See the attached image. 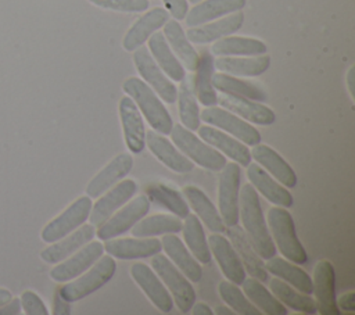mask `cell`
<instances>
[{"label": "cell", "mask_w": 355, "mask_h": 315, "mask_svg": "<svg viewBox=\"0 0 355 315\" xmlns=\"http://www.w3.org/2000/svg\"><path fill=\"white\" fill-rule=\"evenodd\" d=\"M239 221H241L245 236L263 259L276 255L277 250L269 233L258 191L251 183H245L240 187Z\"/></svg>", "instance_id": "6da1fadb"}, {"label": "cell", "mask_w": 355, "mask_h": 315, "mask_svg": "<svg viewBox=\"0 0 355 315\" xmlns=\"http://www.w3.org/2000/svg\"><path fill=\"white\" fill-rule=\"evenodd\" d=\"M122 90L135 101L147 124L158 133L169 135L173 126L172 117L159 96L140 78L129 76L122 83Z\"/></svg>", "instance_id": "7a4b0ae2"}, {"label": "cell", "mask_w": 355, "mask_h": 315, "mask_svg": "<svg viewBox=\"0 0 355 315\" xmlns=\"http://www.w3.org/2000/svg\"><path fill=\"white\" fill-rule=\"evenodd\" d=\"M266 223L276 250L286 259L298 265L308 262V253L297 236L293 215L287 208L279 205L269 208Z\"/></svg>", "instance_id": "3957f363"}, {"label": "cell", "mask_w": 355, "mask_h": 315, "mask_svg": "<svg viewBox=\"0 0 355 315\" xmlns=\"http://www.w3.org/2000/svg\"><path fill=\"white\" fill-rule=\"evenodd\" d=\"M115 271V258L108 254H103L87 271H85L75 279L65 282L64 286H60L58 293L64 300L69 303L83 300L89 294L97 291L104 284H107L114 278Z\"/></svg>", "instance_id": "277c9868"}, {"label": "cell", "mask_w": 355, "mask_h": 315, "mask_svg": "<svg viewBox=\"0 0 355 315\" xmlns=\"http://www.w3.org/2000/svg\"><path fill=\"white\" fill-rule=\"evenodd\" d=\"M171 140L173 144L189 158L193 164L214 172L222 171L226 165V157L216 148L205 143L194 130L184 128L182 124H176L171 129Z\"/></svg>", "instance_id": "5b68a950"}, {"label": "cell", "mask_w": 355, "mask_h": 315, "mask_svg": "<svg viewBox=\"0 0 355 315\" xmlns=\"http://www.w3.org/2000/svg\"><path fill=\"white\" fill-rule=\"evenodd\" d=\"M150 264L153 271L158 275V278L162 280V283L168 289L173 300V305H176L182 314L190 312V308L194 304L197 297L196 290L191 286V282L161 251L151 257Z\"/></svg>", "instance_id": "8992f818"}, {"label": "cell", "mask_w": 355, "mask_h": 315, "mask_svg": "<svg viewBox=\"0 0 355 315\" xmlns=\"http://www.w3.org/2000/svg\"><path fill=\"white\" fill-rule=\"evenodd\" d=\"M150 207L151 203L146 194L133 196L128 203L119 207L110 218L97 226L96 236L98 240L104 241L129 232L136 222L148 214Z\"/></svg>", "instance_id": "52a82bcc"}, {"label": "cell", "mask_w": 355, "mask_h": 315, "mask_svg": "<svg viewBox=\"0 0 355 315\" xmlns=\"http://www.w3.org/2000/svg\"><path fill=\"white\" fill-rule=\"evenodd\" d=\"M200 119L207 125L215 126L232 135L247 146H255L262 140L259 130L252 124L244 121L243 118L223 107H205L202 111H200Z\"/></svg>", "instance_id": "ba28073f"}, {"label": "cell", "mask_w": 355, "mask_h": 315, "mask_svg": "<svg viewBox=\"0 0 355 315\" xmlns=\"http://www.w3.org/2000/svg\"><path fill=\"white\" fill-rule=\"evenodd\" d=\"M92 204V198L87 194L78 197L61 214L44 225L40 232L42 240L50 244L78 229L89 219Z\"/></svg>", "instance_id": "9c48e42d"}, {"label": "cell", "mask_w": 355, "mask_h": 315, "mask_svg": "<svg viewBox=\"0 0 355 315\" xmlns=\"http://www.w3.org/2000/svg\"><path fill=\"white\" fill-rule=\"evenodd\" d=\"M241 168L237 162H226L218 183V210L226 226L239 223V200Z\"/></svg>", "instance_id": "30bf717a"}, {"label": "cell", "mask_w": 355, "mask_h": 315, "mask_svg": "<svg viewBox=\"0 0 355 315\" xmlns=\"http://www.w3.org/2000/svg\"><path fill=\"white\" fill-rule=\"evenodd\" d=\"M133 53V64L141 79L159 96L164 103L173 104L178 97V87L158 67L148 49L140 46Z\"/></svg>", "instance_id": "8fae6325"}, {"label": "cell", "mask_w": 355, "mask_h": 315, "mask_svg": "<svg viewBox=\"0 0 355 315\" xmlns=\"http://www.w3.org/2000/svg\"><path fill=\"white\" fill-rule=\"evenodd\" d=\"M104 254V246L98 240H90L85 246H82L79 250H76L73 254L67 257L58 264H54V266L50 269V278L57 283H65L85 271H87L101 255Z\"/></svg>", "instance_id": "7c38bea8"}, {"label": "cell", "mask_w": 355, "mask_h": 315, "mask_svg": "<svg viewBox=\"0 0 355 315\" xmlns=\"http://www.w3.org/2000/svg\"><path fill=\"white\" fill-rule=\"evenodd\" d=\"M312 294L320 315L341 314L336 303V269L329 259H320L313 268Z\"/></svg>", "instance_id": "4fadbf2b"}, {"label": "cell", "mask_w": 355, "mask_h": 315, "mask_svg": "<svg viewBox=\"0 0 355 315\" xmlns=\"http://www.w3.org/2000/svg\"><path fill=\"white\" fill-rule=\"evenodd\" d=\"M137 183L133 179L123 178L112 187L105 190L103 194L97 197V200L92 204V210L89 214V222L93 226L101 225L107 218H110L119 207L128 203L137 191Z\"/></svg>", "instance_id": "5bb4252c"}, {"label": "cell", "mask_w": 355, "mask_h": 315, "mask_svg": "<svg viewBox=\"0 0 355 315\" xmlns=\"http://www.w3.org/2000/svg\"><path fill=\"white\" fill-rule=\"evenodd\" d=\"M118 114L128 150L140 154L146 147V125L141 112L135 101L126 94L118 103Z\"/></svg>", "instance_id": "9a60e30c"}, {"label": "cell", "mask_w": 355, "mask_h": 315, "mask_svg": "<svg viewBox=\"0 0 355 315\" xmlns=\"http://www.w3.org/2000/svg\"><path fill=\"white\" fill-rule=\"evenodd\" d=\"M130 276L158 311L162 314L172 311L173 300L151 266L143 262H135L130 266Z\"/></svg>", "instance_id": "2e32d148"}, {"label": "cell", "mask_w": 355, "mask_h": 315, "mask_svg": "<svg viewBox=\"0 0 355 315\" xmlns=\"http://www.w3.org/2000/svg\"><path fill=\"white\" fill-rule=\"evenodd\" d=\"M226 237L232 243L233 248L236 250L245 273H248L251 278H255L261 282H268L269 280V272L265 266V259L257 253L248 237L245 236L244 230L239 223L230 225L225 228Z\"/></svg>", "instance_id": "e0dca14e"}, {"label": "cell", "mask_w": 355, "mask_h": 315, "mask_svg": "<svg viewBox=\"0 0 355 315\" xmlns=\"http://www.w3.org/2000/svg\"><path fill=\"white\" fill-rule=\"evenodd\" d=\"M146 146L161 164L176 173H187L194 168L193 161L189 160L166 135L158 133L154 129L146 130Z\"/></svg>", "instance_id": "ac0fdd59"}, {"label": "cell", "mask_w": 355, "mask_h": 315, "mask_svg": "<svg viewBox=\"0 0 355 315\" xmlns=\"http://www.w3.org/2000/svg\"><path fill=\"white\" fill-rule=\"evenodd\" d=\"M104 253L116 259L148 258L162 250L157 237H112L104 240Z\"/></svg>", "instance_id": "d6986e66"}, {"label": "cell", "mask_w": 355, "mask_h": 315, "mask_svg": "<svg viewBox=\"0 0 355 315\" xmlns=\"http://www.w3.org/2000/svg\"><path fill=\"white\" fill-rule=\"evenodd\" d=\"M208 244L211 255L215 258L225 278L240 286L247 278V273L229 239L223 233L212 232L208 237Z\"/></svg>", "instance_id": "ffe728a7"}, {"label": "cell", "mask_w": 355, "mask_h": 315, "mask_svg": "<svg viewBox=\"0 0 355 315\" xmlns=\"http://www.w3.org/2000/svg\"><path fill=\"white\" fill-rule=\"evenodd\" d=\"M133 168V157L130 153H119L111 158L86 185V194L97 198L115 183L126 178Z\"/></svg>", "instance_id": "44dd1931"}, {"label": "cell", "mask_w": 355, "mask_h": 315, "mask_svg": "<svg viewBox=\"0 0 355 315\" xmlns=\"http://www.w3.org/2000/svg\"><path fill=\"white\" fill-rule=\"evenodd\" d=\"M197 132H198V136L205 143L216 148L225 157L237 162L240 167H247L252 161L251 153L247 144L233 137L232 135L211 125H200Z\"/></svg>", "instance_id": "7402d4cb"}, {"label": "cell", "mask_w": 355, "mask_h": 315, "mask_svg": "<svg viewBox=\"0 0 355 315\" xmlns=\"http://www.w3.org/2000/svg\"><path fill=\"white\" fill-rule=\"evenodd\" d=\"M251 147H252L250 150L251 158L259 167H262L269 175H272L276 180H279L287 189L297 186L298 178L295 171L275 148L263 143H258Z\"/></svg>", "instance_id": "603a6c76"}, {"label": "cell", "mask_w": 355, "mask_h": 315, "mask_svg": "<svg viewBox=\"0 0 355 315\" xmlns=\"http://www.w3.org/2000/svg\"><path fill=\"white\" fill-rule=\"evenodd\" d=\"M168 19L169 12L162 7H154L148 11L146 10V12L140 15L125 33L122 39V47L126 51H135L143 46L154 32L159 31Z\"/></svg>", "instance_id": "cb8c5ba5"}, {"label": "cell", "mask_w": 355, "mask_h": 315, "mask_svg": "<svg viewBox=\"0 0 355 315\" xmlns=\"http://www.w3.org/2000/svg\"><path fill=\"white\" fill-rule=\"evenodd\" d=\"M243 22H244V14L240 10V11L227 14L225 17H220L218 19H214L197 26H190L189 31L186 32V36L191 43L207 44L220 37L233 35L243 26Z\"/></svg>", "instance_id": "d4e9b609"}, {"label": "cell", "mask_w": 355, "mask_h": 315, "mask_svg": "<svg viewBox=\"0 0 355 315\" xmlns=\"http://www.w3.org/2000/svg\"><path fill=\"white\" fill-rule=\"evenodd\" d=\"M218 103L220 107L232 111L233 114L239 115L240 118H243L244 121L252 125L266 126V125H272L276 121L275 111L259 101H254L240 96L220 93L218 96Z\"/></svg>", "instance_id": "484cf974"}, {"label": "cell", "mask_w": 355, "mask_h": 315, "mask_svg": "<svg viewBox=\"0 0 355 315\" xmlns=\"http://www.w3.org/2000/svg\"><path fill=\"white\" fill-rule=\"evenodd\" d=\"M247 178L252 187L259 194H262L269 203L284 208H290L293 205L294 198L288 189L284 187L272 175H269L257 162H250L247 165Z\"/></svg>", "instance_id": "4316f807"}, {"label": "cell", "mask_w": 355, "mask_h": 315, "mask_svg": "<svg viewBox=\"0 0 355 315\" xmlns=\"http://www.w3.org/2000/svg\"><path fill=\"white\" fill-rule=\"evenodd\" d=\"M96 236V226L92 223H83L69 235L64 236L62 239L50 243L49 247L42 250L40 258L46 264H58L71 254H73L76 250H79L82 246L89 243Z\"/></svg>", "instance_id": "83f0119b"}, {"label": "cell", "mask_w": 355, "mask_h": 315, "mask_svg": "<svg viewBox=\"0 0 355 315\" xmlns=\"http://www.w3.org/2000/svg\"><path fill=\"white\" fill-rule=\"evenodd\" d=\"M162 250L165 255L183 272V275L193 283H198L202 279L201 264L189 251L184 241L179 239L176 233L162 235L161 239Z\"/></svg>", "instance_id": "f1b7e54d"}, {"label": "cell", "mask_w": 355, "mask_h": 315, "mask_svg": "<svg viewBox=\"0 0 355 315\" xmlns=\"http://www.w3.org/2000/svg\"><path fill=\"white\" fill-rule=\"evenodd\" d=\"M182 194L184 196L190 210L194 211L197 218L201 221V223H204L208 228V230L215 233L225 232L226 225L222 221L218 207H215L211 198L200 187L194 185L184 186Z\"/></svg>", "instance_id": "f546056e"}, {"label": "cell", "mask_w": 355, "mask_h": 315, "mask_svg": "<svg viewBox=\"0 0 355 315\" xmlns=\"http://www.w3.org/2000/svg\"><path fill=\"white\" fill-rule=\"evenodd\" d=\"M214 60L215 58L211 51H202L198 54V61L194 69L196 75L191 80L196 99L204 107L218 104V93L212 85V76L215 74Z\"/></svg>", "instance_id": "4dcf8cb0"}, {"label": "cell", "mask_w": 355, "mask_h": 315, "mask_svg": "<svg viewBox=\"0 0 355 315\" xmlns=\"http://www.w3.org/2000/svg\"><path fill=\"white\" fill-rule=\"evenodd\" d=\"M247 0H201L184 17L186 25L197 26L244 8Z\"/></svg>", "instance_id": "1f68e13d"}, {"label": "cell", "mask_w": 355, "mask_h": 315, "mask_svg": "<svg viewBox=\"0 0 355 315\" xmlns=\"http://www.w3.org/2000/svg\"><path fill=\"white\" fill-rule=\"evenodd\" d=\"M148 51L153 56L158 67L165 72V75L175 82H180L186 78V68L180 60L171 50L168 42L164 37L162 32H154L148 37Z\"/></svg>", "instance_id": "d6a6232c"}, {"label": "cell", "mask_w": 355, "mask_h": 315, "mask_svg": "<svg viewBox=\"0 0 355 315\" xmlns=\"http://www.w3.org/2000/svg\"><path fill=\"white\" fill-rule=\"evenodd\" d=\"M214 65L220 72L234 76H259L269 69L270 57L266 53L259 56L218 57L214 60Z\"/></svg>", "instance_id": "836d02e7"}, {"label": "cell", "mask_w": 355, "mask_h": 315, "mask_svg": "<svg viewBox=\"0 0 355 315\" xmlns=\"http://www.w3.org/2000/svg\"><path fill=\"white\" fill-rule=\"evenodd\" d=\"M268 53V46L255 37L229 35L214 42L211 54L216 57H243Z\"/></svg>", "instance_id": "e575fe53"}, {"label": "cell", "mask_w": 355, "mask_h": 315, "mask_svg": "<svg viewBox=\"0 0 355 315\" xmlns=\"http://www.w3.org/2000/svg\"><path fill=\"white\" fill-rule=\"evenodd\" d=\"M265 266L270 275L305 294H312V278L298 264H294L284 257L273 255L266 259Z\"/></svg>", "instance_id": "d590c367"}, {"label": "cell", "mask_w": 355, "mask_h": 315, "mask_svg": "<svg viewBox=\"0 0 355 315\" xmlns=\"http://www.w3.org/2000/svg\"><path fill=\"white\" fill-rule=\"evenodd\" d=\"M162 28L164 37L168 42L171 50L180 60L184 68H187L189 71H194L198 61V53L193 47L191 42L187 39L186 32L183 31L179 21L168 19Z\"/></svg>", "instance_id": "8d00e7d4"}, {"label": "cell", "mask_w": 355, "mask_h": 315, "mask_svg": "<svg viewBox=\"0 0 355 315\" xmlns=\"http://www.w3.org/2000/svg\"><path fill=\"white\" fill-rule=\"evenodd\" d=\"M183 219L184 221H182L180 232L183 233V241L186 247L200 264H209L212 255L201 221L196 214L191 212H189Z\"/></svg>", "instance_id": "74e56055"}, {"label": "cell", "mask_w": 355, "mask_h": 315, "mask_svg": "<svg viewBox=\"0 0 355 315\" xmlns=\"http://www.w3.org/2000/svg\"><path fill=\"white\" fill-rule=\"evenodd\" d=\"M269 290L287 309L290 308L305 315H313L316 312V304L311 294L297 290L276 276L269 280Z\"/></svg>", "instance_id": "f35d334b"}, {"label": "cell", "mask_w": 355, "mask_h": 315, "mask_svg": "<svg viewBox=\"0 0 355 315\" xmlns=\"http://www.w3.org/2000/svg\"><path fill=\"white\" fill-rule=\"evenodd\" d=\"M212 85L215 90L226 94H233V96H240L245 97L254 101L263 103L268 99V93L265 89L254 82L237 78L234 75H229L225 72H216L212 76Z\"/></svg>", "instance_id": "ab89813d"}, {"label": "cell", "mask_w": 355, "mask_h": 315, "mask_svg": "<svg viewBox=\"0 0 355 315\" xmlns=\"http://www.w3.org/2000/svg\"><path fill=\"white\" fill-rule=\"evenodd\" d=\"M146 196L150 203L168 210L171 214L179 216L180 219H183L190 212V207L182 191L166 183L159 182L148 185L146 189Z\"/></svg>", "instance_id": "60d3db41"}, {"label": "cell", "mask_w": 355, "mask_h": 315, "mask_svg": "<svg viewBox=\"0 0 355 315\" xmlns=\"http://www.w3.org/2000/svg\"><path fill=\"white\" fill-rule=\"evenodd\" d=\"M240 286H243L241 290L244 291V294L262 314L287 315L288 309L273 296L269 289H266L263 282L250 276L245 278Z\"/></svg>", "instance_id": "b9f144b4"}, {"label": "cell", "mask_w": 355, "mask_h": 315, "mask_svg": "<svg viewBox=\"0 0 355 315\" xmlns=\"http://www.w3.org/2000/svg\"><path fill=\"white\" fill-rule=\"evenodd\" d=\"M182 230V219L173 214H153L143 216L130 229L136 237H157L168 233H179Z\"/></svg>", "instance_id": "7bdbcfd3"}, {"label": "cell", "mask_w": 355, "mask_h": 315, "mask_svg": "<svg viewBox=\"0 0 355 315\" xmlns=\"http://www.w3.org/2000/svg\"><path fill=\"white\" fill-rule=\"evenodd\" d=\"M176 101L180 124L190 130H197L198 126L201 125L200 105L193 92V85L190 79L184 78L180 80Z\"/></svg>", "instance_id": "ee69618b"}, {"label": "cell", "mask_w": 355, "mask_h": 315, "mask_svg": "<svg viewBox=\"0 0 355 315\" xmlns=\"http://www.w3.org/2000/svg\"><path fill=\"white\" fill-rule=\"evenodd\" d=\"M218 293L220 298L229 305L236 314L240 315H261L262 312L248 300L244 291L239 287V284L230 280H222L218 284Z\"/></svg>", "instance_id": "f6af8a7d"}, {"label": "cell", "mask_w": 355, "mask_h": 315, "mask_svg": "<svg viewBox=\"0 0 355 315\" xmlns=\"http://www.w3.org/2000/svg\"><path fill=\"white\" fill-rule=\"evenodd\" d=\"M92 4L118 12H143L148 8V0H89Z\"/></svg>", "instance_id": "bcb514c9"}, {"label": "cell", "mask_w": 355, "mask_h": 315, "mask_svg": "<svg viewBox=\"0 0 355 315\" xmlns=\"http://www.w3.org/2000/svg\"><path fill=\"white\" fill-rule=\"evenodd\" d=\"M21 308L26 315H47L49 309L43 300L32 290H26L21 294Z\"/></svg>", "instance_id": "7dc6e473"}, {"label": "cell", "mask_w": 355, "mask_h": 315, "mask_svg": "<svg viewBox=\"0 0 355 315\" xmlns=\"http://www.w3.org/2000/svg\"><path fill=\"white\" fill-rule=\"evenodd\" d=\"M165 10L169 12V15L173 17V19H184L187 11H189V1L187 0H162Z\"/></svg>", "instance_id": "c3c4849f"}, {"label": "cell", "mask_w": 355, "mask_h": 315, "mask_svg": "<svg viewBox=\"0 0 355 315\" xmlns=\"http://www.w3.org/2000/svg\"><path fill=\"white\" fill-rule=\"evenodd\" d=\"M336 303H337L340 312L354 314L355 312V291L349 290V291L341 294L338 298H336Z\"/></svg>", "instance_id": "681fc988"}, {"label": "cell", "mask_w": 355, "mask_h": 315, "mask_svg": "<svg viewBox=\"0 0 355 315\" xmlns=\"http://www.w3.org/2000/svg\"><path fill=\"white\" fill-rule=\"evenodd\" d=\"M72 312V307L71 303L64 300L60 293L58 289L54 293V298H53V315H69Z\"/></svg>", "instance_id": "f907efd6"}, {"label": "cell", "mask_w": 355, "mask_h": 315, "mask_svg": "<svg viewBox=\"0 0 355 315\" xmlns=\"http://www.w3.org/2000/svg\"><path fill=\"white\" fill-rule=\"evenodd\" d=\"M21 309L19 298H11L8 303L0 307V315H18Z\"/></svg>", "instance_id": "816d5d0a"}, {"label": "cell", "mask_w": 355, "mask_h": 315, "mask_svg": "<svg viewBox=\"0 0 355 315\" xmlns=\"http://www.w3.org/2000/svg\"><path fill=\"white\" fill-rule=\"evenodd\" d=\"M190 312L193 315H212L214 314V309H211V307L207 304V303H196L191 305L190 308Z\"/></svg>", "instance_id": "f5cc1de1"}, {"label": "cell", "mask_w": 355, "mask_h": 315, "mask_svg": "<svg viewBox=\"0 0 355 315\" xmlns=\"http://www.w3.org/2000/svg\"><path fill=\"white\" fill-rule=\"evenodd\" d=\"M354 72H355V67L351 65V67L348 68V72H347V76H345L347 89H348V93H349V97H351L352 101L355 100V93H354Z\"/></svg>", "instance_id": "db71d44e"}, {"label": "cell", "mask_w": 355, "mask_h": 315, "mask_svg": "<svg viewBox=\"0 0 355 315\" xmlns=\"http://www.w3.org/2000/svg\"><path fill=\"white\" fill-rule=\"evenodd\" d=\"M216 315H236V312L229 305H218L214 311Z\"/></svg>", "instance_id": "11a10c76"}, {"label": "cell", "mask_w": 355, "mask_h": 315, "mask_svg": "<svg viewBox=\"0 0 355 315\" xmlns=\"http://www.w3.org/2000/svg\"><path fill=\"white\" fill-rule=\"evenodd\" d=\"M11 298H12V296H11L10 290L0 287V307L4 305L6 303H8Z\"/></svg>", "instance_id": "9f6ffc18"}, {"label": "cell", "mask_w": 355, "mask_h": 315, "mask_svg": "<svg viewBox=\"0 0 355 315\" xmlns=\"http://www.w3.org/2000/svg\"><path fill=\"white\" fill-rule=\"evenodd\" d=\"M187 1H190V3H193V4H196V3H198V1H201V0H187Z\"/></svg>", "instance_id": "6f0895ef"}]
</instances>
